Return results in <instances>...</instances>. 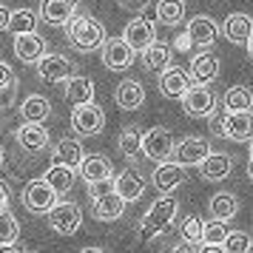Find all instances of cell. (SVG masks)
<instances>
[{
    "instance_id": "cell-1",
    "label": "cell",
    "mask_w": 253,
    "mask_h": 253,
    "mask_svg": "<svg viewBox=\"0 0 253 253\" xmlns=\"http://www.w3.org/2000/svg\"><path fill=\"white\" fill-rule=\"evenodd\" d=\"M66 37H69V43L77 51L83 54H88V51H97V48H103L105 43V26L91 17V14H74L69 23H66Z\"/></svg>"
},
{
    "instance_id": "cell-2",
    "label": "cell",
    "mask_w": 253,
    "mask_h": 253,
    "mask_svg": "<svg viewBox=\"0 0 253 253\" xmlns=\"http://www.w3.org/2000/svg\"><path fill=\"white\" fill-rule=\"evenodd\" d=\"M176 213H179V205H176V199L168 194H162L154 205L145 211V216L139 219V230H142V236H162L165 230L171 228L173 222H176Z\"/></svg>"
},
{
    "instance_id": "cell-3",
    "label": "cell",
    "mask_w": 253,
    "mask_h": 253,
    "mask_svg": "<svg viewBox=\"0 0 253 253\" xmlns=\"http://www.w3.org/2000/svg\"><path fill=\"white\" fill-rule=\"evenodd\" d=\"M71 128H74V134H80V137H97L105 128V111L94 103V100L91 103L74 105V111H71Z\"/></svg>"
},
{
    "instance_id": "cell-4",
    "label": "cell",
    "mask_w": 253,
    "mask_h": 253,
    "mask_svg": "<svg viewBox=\"0 0 253 253\" xmlns=\"http://www.w3.org/2000/svg\"><path fill=\"white\" fill-rule=\"evenodd\" d=\"M60 202V194L46 182V179H32L23 188V205L32 213H48Z\"/></svg>"
},
{
    "instance_id": "cell-5",
    "label": "cell",
    "mask_w": 253,
    "mask_h": 253,
    "mask_svg": "<svg viewBox=\"0 0 253 253\" xmlns=\"http://www.w3.org/2000/svg\"><path fill=\"white\" fill-rule=\"evenodd\" d=\"M173 148H176V142H173V134L168 128H151L142 134V154L148 157L151 162H165V160H173Z\"/></svg>"
},
{
    "instance_id": "cell-6",
    "label": "cell",
    "mask_w": 253,
    "mask_h": 253,
    "mask_svg": "<svg viewBox=\"0 0 253 253\" xmlns=\"http://www.w3.org/2000/svg\"><path fill=\"white\" fill-rule=\"evenodd\" d=\"M46 216H48V228L54 230V233H60V236H71L83 225V211L74 202H57Z\"/></svg>"
},
{
    "instance_id": "cell-7",
    "label": "cell",
    "mask_w": 253,
    "mask_h": 253,
    "mask_svg": "<svg viewBox=\"0 0 253 253\" xmlns=\"http://www.w3.org/2000/svg\"><path fill=\"white\" fill-rule=\"evenodd\" d=\"M182 108L188 117H194V120H202V117H211L216 111V94L211 91L208 85H199L194 83L182 97Z\"/></svg>"
},
{
    "instance_id": "cell-8",
    "label": "cell",
    "mask_w": 253,
    "mask_h": 253,
    "mask_svg": "<svg viewBox=\"0 0 253 253\" xmlns=\"http://www.w3.org/2000/svg\"><path fill=\"white\" fill-rule=\"evenodd\" d=\"M100 57H103V66L108 71H128L131 63H134V57H137V51L128 46L123 37H111V40L103 43Z\"/></svg>"
},
{
    "instance_id": "cell-9",
    "label": "cell",
    "mask_w": 253,
    "mask_h": 253,
    "mask_svg": "<svg viewBox=\"0 0 253 253\" xmlns=\"http://www.w3.org/2000/svg\"><path fill=\"white\" fill-rule=\"evenodd\" d=\"M71 74H74V63L69 57H63V54L46 51L37 60V77L43 83H66Z\"/></svg>"
},
{
    "instance_id": "cell-10",
    "label": "cell",
    "mask_w": 253,
    "mask_h": 253,
    "mask_svg": "<svg viewBox=\"0 0 253 253\" xmlns=\"http://www.w3.org/2000/svg\"><path fill=\"white\" fill-rule=\"evenodd\" d=\"M126 205L128 202L111 188V191H105V194L91 199V216L97 222H117V219H123V213H126Z\"/></svg>"
},
{
    "instance_id": "cell-11",
    "label": "cell",
    "mask_w": 253,
    "mask_h": 253,
    "mask_svg": "<svg viewBox=\"0 0 253 253\" xmlns=\"http://www.w3.org/2000/svg\"><path fill=\"white\" fill-rule=\"evenodd\" d=\"M80 179L85 185H97V182H111V176H114V165L108 157L103 154H85V160L80 162Z\"/></svg>"
},
{
    "instance_id": "cell-12",
    "label": "cell",
    "mask_w": 253,
    "mask_h": 253,
    "mask_svg": "<svg viewBox=\"0 0 253 253\" xmlns=\"http://www.w3.org/2000/svg\"><path fill=\"white\" fill-rule=\"evenodd\" d=\"M123 40H126L134 51L142 54V51L157 40V29H154V23H151L148 17H134V20H128L126 29H123Z\"/></svg>"
},
{
    "instance_id": "cell-13",
    "label": "cell",
    "mask_w": 253,
    "mask_h": 253,
    "mask_svg": "<svg viewBox=\"0 0 253 253\" xmlns=\"http://www.w3.org/2000/svg\"><path fill=\"white\" fill-rule=\"evenodd\" d=\"M194 85V80H191V71L179 69V66H168V69L160 74V91L162 97H168V100H182L185 91Z\"/></svg>"
},
{
    "instance_id": "cell-14",
    "label": "cell",
    "mask_w": 253,
    "mask_h": 253,
    "mask_svg": "<svg viewBox=\"0 0 253 253\" xmlns=\"http://www.w3.org/2000/svg\"><path fill=\"white\" fill-rule=\"evenodd\" d=\"M208 154H211V142L205 137H182L176 142V148H173V160L179 162V165H196L199 168V162L205 160Z\"/></svg>"
},
{
    "instance_id": "cell-15",
    "label": "cell",
    "mask_w": 253,
    "mask_h": 253,
    "mask_svg": "<svg viewBox=\"0 0 253 253\" xmlns=\"http://www.w3.org/2000/svg\"><path fill=\"white\" fill-rule=\"evenodd\" d=\"M14 139L26 154H40L48 148V128L43 123H23L14 131Z\"/></svg>"
},
{
    "instance_id": "cell-16",
    "label": "cell",
    "mask_w": 253,
    "mask_h": 253,
    "mask_svg": "<svg viewBox=\"0 0 253 253\" xmlns=\"http://www.w3.org/2000/svg\"><path fill=\"white\" fill-rule=\"evenodd\" d=\"M151 179H154V188L160 194H171V191H176L185 182V165H179L176 160H165L154 168Z\"/></svg>"
},
{
    "instance_id": "cell-17",
    "label": "cell",
    "mask_w": 253,
    "mask_h": 253,
    "mask_svg": "<svg viewBox=\"0 0 253 253\" xmlns=\"http://www.w3.org/2000/svg\"><path fill=\"white\" fill-rule=\"evenodd\" d=\"M185 32L191 35V40H194L196 48H211L213 43H216V37H219V26H216L213 17H208V14H196V17L188 20Z\"/></svg>"
},
{
    "instance_id": "cell-18",
    "label": "cell",
    "mask_w": 253,
    "mask_h": 253,
    "mask_svg": "<svg viewBox=\"0 0 253 253\" xmlns=\"http://www.w3.org/2000/svg\"><path fill=\"white\" fill-rule=\"evenodd\" d=\"M46 37H40L37 32H29V35H14V54L20 63L26 66H37V60L46 54Z\"/></svg>"
},
{
    "instance_id": "cell-19",
    "label": "cell",
    "mask_w": 253,
    "mask_h": 253,
    "mask_svg": "<svg viewBox=\"0 0 253 253\" xmlns=\"http://www.w3.org/2000/svg\"><path fill=\"white\" fill-rule=\"evenodd\" d=\"M222 35H225V40L233 43V46H248V40H251V35H253L251 14H245V12L228 14L225 23H222Z\"/></svg>"
},
{
    "instance_id": "cell-20",
    "label": "cell",
    "mask_w": 253,
    "mask_h": 253,
    "mask_svg": "<svg viewBox=\"0 0 253 253\" xmlns=\"http://www.w3.org/2000/svg\"><path fill=\"white\" fill-rule=\"evenodd\" d=\"M219 57L213 51H196L194 57H191V80L199 83V85H208V83H213L219 77Z\"/></svg>"
},
{
    "instance_id": "cell-21",
    "label": "cell",
    "mask_w": 253,
    "mask_h": 253,
    "mask_svg": "<svg viewBox=\"0 0 253 253\" xmlns=\"http://www.w3.org/2000/svg\"><path fill=\"white\" fill-rule=\"evenodd\" d=\"M114 191L123 196L126 202H137L139 196L145 194V176H142V171L134 168V165L126 168V171L114 179Z\"/></svg>"
},
{
    "instance_id": "cell-22",
    "label": "cell",
    "mask_w": 253,
    "mask_h": 253,
    "mask_svg": "<svg viewBox=\"0 0 253 253\" xmlns=\"http://www.w3.org/2000/svg\"><path fill=\"white\" fill-rule=\"evenodd\" d=\"M77 14L74 0H43L40 3V20L48 26H66Z\"/></svg>"
},
{
    "instance_id": "cell-23",
    "label": "cell",
    "mask_w": 253,
    "mask_h": 253,
    "mask_svg": "<svg viewBox=\"0 0 253 253\" xmlns=\"http://www.w3.org/2000/svg\"><path fill=\"white\" fill-rule=\"evenodd\" d=\"M85 160V151H83V142H77L74 137H63L54 145L51 151V162H57V165H66V168H80V162Z\"/></svg>"
},
{
    "instance_id": "cell-24",
    "label": "cell",
    "mask_w": 253,
    "mask_h": 253,
    "mask_svg": "<svg viewBox=\"0 0 253 253\" xmlns=\"http://www.w3.org/2000/svg\"><path fill=\"white\" fill-rule=\"evenodd\" d=\"M230 171H233V160H230L228 154H208L205 160L199 162V176L202 179H208V182H219V179H225V176H230Z\"/></svg>"
},
{
    "instance_id": "cell-25",
    "label": "cell",
    "mask_w": 253,
    "mask_h": 253,
    "mask_svg": "<svg viewBox=\"0 0 253 253\" xmlns=\"http://www.w3.org/2000/svg\"><path fill=\"white\" fill-rule=\"evenodd\" d=\"M225 137L230 142H248L253 139V114L251 111H233L225 117Z\"/></svg>"
},
{
    "instance_id": "cell-26",
    "label": "cell",
    "mask_w": 253,
    "mask_h": 253,
    "mask_svg": "<svg viewBox=\"0 0 253 253\" xmlns=\"http://www.w3.org/2000/svg\"><path fill=\"white\" fill-rule=\"evenodd\" d=\"M114 100L123 111H137V108H142V103H145V88H142L139 80H123L117 85Z\"/></svg>"
},
{
    "instance_id": "cell-27",
    "label": "cell",
    "mask_w": 253,
    "mask_h": 253,
    "mask_svg": "<svg viewBox=\"0 0 253 253\" xmlns=\"http://www.w3.org/2000/svg\"><path fill=\"white\" fill-rule=\"evenodd\" d=\"M171 57L173 51L168 43H160V40H154L145 51H142V66L148 71H154V74H162V71L171 66Z\"/></svg>"
},
{
    "instance_id": "cell-28",
    "label": "cell",
    "mask_w": 253,
    "mask_h": 253,
    "mask_svg": "<svg viewBox=\"0 0 253 253\" xmlns=\"http://www.w3.org/2000/svg\"><path fill=\"white\" fill-rule=\"evenodd\" d=\"M20 117H23V123H46L48 117H51L48 97H43V94H29L23 103H20Z\"/></svg>"
},
{
    "instance_id": "cell-29",
    "label": "cell",
    "mask_w": 253,
    "mask_h": 253,
    "mask_svg": "<svg viewBox=\"0 0 253 253\" xmlns=\"http://www.w3.org/2000/svg\"><path fill=\"white\" fill-rule=\"evenodd\" d=\"M66 100L74 105L80 103H91L94 100V80L85 74H71L66 80Z\"/></svg>"
},
{
    "instance_id": "cell-30",
    "label": "cell",
    "mask_w": 253,
    "mask_h": 253,
    "mask_svg": "<svg viewBox=\"0 0 253 253\" xmlns=\"http://www.w3.org/2000/svg\"><path fill=\"white\" fill-rule=\"evenodd\" d=\"M208 211H211V216H213V219L230 222V219L239 213V199H236V194H228V191L213 194V196H211V205H208Z\"/></svg>"
},
{
    "instance_id": "cell-31",
    "label": "cell",
    "mask_w": 253,
    "mask_h": 253,
    "mask_svg": "<svg viewBox=\"0 0 253 253\" xmlns=\"http://www.w3.org/2000/svg\"><path fill=\"white\" fill-rule=\"evenodd\" d=\"M222 108L233 114V111H251L253 108V88L248 85H230L225 97H222Z\"/></svg>"
},
{
    "instance_id": "cell-32",
    "label": "cell",
    "mask_w": 253,
    "mask_h": 253,
    "mask_svg": "<svg viewBox=\"0 0 253 253\" xmlns=\"http://www.w3.org/2000/svg\"><path fill=\"white\" fill-rule=\"evenodd\" d=\"M154 12H157V20L162 26L176 29L185 20V0H157V9Z\"/></svg>"
},
{
    "instance_id": "cell-33",
    "label": "cell",
    "mask_w": 253,
    "mask_h": 253,
    "mask_svg": "<svg viewBox=\"0 0 253 253\" xmlns=\"http://www.w3.org/2000/svg\"><path fill=\"white\" fill-rule=\"evenodd\" d=\"M117 148L126 160H137L139 151H142V134H139L137 126H126L117 137Z\"/></svg>"
},
{
    "instance_id": "cell-34",
    "label": "cell",
    "mask_w": 253,
    "mask_h": 253,
    "mask_svg": "<svg viewBox=\"0 0 253 253\" xmlns=\"http://www.w3.org/2000/svg\"><path fill=\"white\" fill-rule=\"evenodd\" d=\"M57 194H69L71 188H74V168H66V165H57V162H51V168L46 171L43 176Z\"/></svg>"
},
{
    "instance_id": "cell-35",
    "label": "cell",
    "mask_w": 253,
    "mask_h": 253,
    "mask_svg": "<svg viewBox=\"0 0 253 253\" xmlns=\"http://www.w3.org/2000/svg\"><path fill=\"white\" fill-rule=\"evenodd\" d=\"M9 32H12V35H29V32H37V12L35 9H17V12H12Z\"/></svg>"
},
{
    "instance_id": "cell-36",
    "label": "cell",
    "mask_w": 253,
    "mask_h": 253,
    "mask_svg": "<svg viewBox=\"0 0 253 253\" xmlns=\"http://www.w3.org/2000/svg\"><path fill=\"white\" fill-rule=\"evenodd\" d=\"M179 233H182L185 242H191V245H199L202 236H205V222L199 216H185L182 225H179Z\"/></svg>"
},
{
    "instance_id": "cell-37",
    "label": "cell",
    "mask_w": 253,
    "mask_h": 253,
    "mask_svg": "<svg viewBox=\"0 0 253 253\" xmlns=\"http://www.w3.org/2000/svg\"><path fill=\"white\" fill-rule=\"evenodd\" d=\"M17 236H20V222L14 219V213L0 211V245L17 242Z\"/></svg>"
},
{
    "instance_id": "cell-38",
    "label": "cell",
    "mask_w": 253,
    "mask_h": 253,
    "mask_svg": "<svg viewBox=\"0 0 253 253\" xmlns=\"http://www.w3.org/2000/svg\"><path fill=\"white\" fill-rule=\"evenodd\" d=\"M251 245H253V239H251V233H245V230H230L228 239L222 242L225 253H245Z\"/></svg>"
},
{
    "instance_id": "cell-39",
    "label": "cell",
    "mask_w": 253,
    "mask_h": 253,
    "mask_svg": "<svg viewBox=\"0 0 253 253\" xmlns=\"http://www.w3.org/2000/svg\"><path fill=\"white\" fill-rule=\"evenodd\" d=\"M228 222H222V219H213V222H205V236L202 242L208 245H222V242L228 239Z\"/></svg>"
},
{
    "instance_id": "cell-40",
    "label": "cell",
    "mask_w": 253,
    "mask_h": 253,
    "mask_svg": "<svg viewBox=\"0 0 253 253\" xmlns=\"http://www.w3.org/2000/svg\"><path fill=\"white\" fill-rule=\"evenodd\" d=\"M225 117H228V111L222 108V111H213V114L208 117V126H211V134L213 137H225Z\"/></svg>"
},
{
    "instance_id": "cell-41",
    "label": "cell",
    "mask_w": 253,
    "mask_h": 253,
    "mask_svg": "<svg viewBox=\"0 0 253 253\" xmlns=\"http://www.w3.org/2000/svg\"><path fill=\"white\" fill-rule=\"evenodd\" d=\"M14 71H12V66L6 63V60H0V91H6L9 85H14Z\"/></svg>"
},
{
    "instance_id": "cell-42",
    "label": "cell",
    "mask_w": 253,
    "mask_h": 253,
    "mask_svg": "<svg viewBox=\"0 0 253 253\" xmlns=\"http://www.w3.org/2000/svg\"><path fill=\"white\" fill-rule=\"evenodd\" d=\"M123 9H128V12H139V9H145V6H151L154 0H117Z\"/></svg>"
},
{
    "instance_id": "cell-43",
    "label": "cell",
    "mask_w": 253,
    "mask_h": 253,
    "mask_svg": "<svg viewBox=\"0 0 253 253\" xmlns=\"http://www.w3.org/2000/svg\"><path fill=\"white\" fill-rule=\"evenodd\" d=\"M9 23H12V9L0 3V32H9Z\"/></svg>"
},
{
    "instance_id": "cell-44",
    "label": "cell",
    "mask_w": 253,
    "mask_h": 253,
    "mask_svg": "<svg viewBox=\"0 0 253 253\" xmlns=\"http://www.w3.org/2000/svg\"><path fill=\"white\" fill-rule=\"evenodd\" d=\"M173 46H176V51H188V48H194V40H191L188 32H182V35L176 37V43H173Z\"/></svg>"
},
{
    "instance_id": "cell-45",
    "label": "cell",
    "mask_w": 253,
    "mask_h": 253,
    "mask_svg": "<svg viewBox=\"0 0 253 253\" xmlns=\"http://www.w3.org/2000/svg\"><path fill=\"white\" fill-rule=\"evenodd\" d=\"M9 202H12L9 185H6V182H0V211H6V208H9Z\"/></svg>"
},
{
    "instance_id": "cell-46",
    "label": "cell",
    "mask_w": 253,
    "mask_h": 253,
    "mask_svg": "<svg viewBox=\"0 0 253 253\" xmlns=\"http://www.w3.org/2000/svg\"><path fill=\"white\" fill-rule=\"evenodd\" d=\"M171 253H199V251H196L191 242H185V239H182L179 245H173V248H171Z\"/></svg>"
},
{
    "instance_id": "cell-47",
    "label": "cell",
    "mask_w": 253,
    "mask_h": 253,
    "mask_svg": "<svg viewBox=\"0 0 253 253\" xmlns=\"http://www.w3.org/2000/svg\"><path fill=\"white\" fill-rule=\"evenodd\" d=\"M0 253H26L17 242H9V245H0Z\"/></svg>"
},
{
    "instance_id": "cell-48",
    "label": "cell",
    "mask_w": 253,
    "mask_h": 253,
    "mask_svg": "<svg viewBox=\"0 0 253 253\" xmlns=\"http://www.w3.org/2000/svg\"><path fill=\"white\" fill-rule=\"evenodd\" d=\"M199 253H225V248H222V245H208V242H202Z\"/></svg>"
},
{
    "instance_id": "cell-49",
    "label": "cell",
    "mask_w": 253,
    "mask_h": 253,
    "mask_svg": "<svg viewBox=\"0 0 253 253\" xmlns=\"http://www.w3.org/2000/svg\"><path fill=\"white\" fill-rule=\"evenodd\" d=\"M248 176L253 179V139H251V162H248Z\"/></svg>"
},
{
    "instance_id": "cell-50",
    "label": "cell",
    "mask_w": 253,
    "mask_h": 253,
    "mask_svg": "<svg viewBox=\"0 0 253 253\" xmlns=\"http://www.w3.org/2000/svg\"><path fill=\"white\" fill-rule=\"evenodd\" d=\"M80 253H108V251H103V248H83Z\"/></svg>"
},
{
    "instance_id": "cell-51",
    "label": "cell",
    "mask_w": 253,
    "mask_h": 253,
    "mask_svg": "<svg viewBox=\"0 0 253 253\" xmlns=\"http://www.w3.org/2000/svg\"><path fill=\"white\" fill-rule=\"evenodd\" d=\"M245 48H248V57L253 60V35H251V40H248V46H245Z\"/></svg>"
},
{
    "instance_id": "cell-52",
    "label": "cell",
    "mask_w": 253,
    "mask_h": 253,
    "mask_svg": "<svg viewBox=\"0 0 253 253\" xmlns=\"http://www.w3.org/2000/svg\"><path fill=\"white\" fill-rule=\"evenodd\" d=\"M3 160H6V154H3V148H0V168H3Z\"/></svg>"
},
{
    "instance_id": "cell-53",
    "label": "cell",
    "mask_w": 253,
    "mask_h": 253,
    "mask_svg": "<svg viewBox=\"0 0 253 253\" xmlns=\"http://www.w3.org/2000/svg\"><path fill=\"white\" fill-rule=\"evenodd\" d=\"M245 253H253V245H251V248H248V251H245Z\"/></svg>"
}]
</instances>
